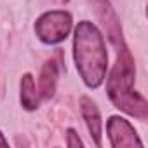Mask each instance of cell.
<instances>
[{
	"instance_id": "cell-2",
	"label": "cell",
	"mask_w": 148,
	"mask_h": 148,
	"mask_svg": "<svg viewBox=\"0 0 148 148\" xmlns=\"http://www.w3.org/2000/svg\"><path fill=\"white\" fill-rule=\"evenodd\" d=\"M117 52H119L117 63H115V66L110 73V79L106 82L108 98L119 110H122L139 120H146L148 103L139 92L134 91V77H136L134 59L125 45L120 47Z\"/></svg>"
},
{
	"instance_id": "cell-1",
	"label": "cell",
	"mask_w": 148,
	"mask_h": 148,
	"mask_svg": "<svg viewBox=\"0 0 148 148\" xmlns=\"http://www.w3.org/2000/svg\"><path fill=\"white\" fill-rule=\"evenodd\" d=\"M73 54H75L77 70L86 86L91 89L99 87L106 75L108 54L105 40L92 23H79L75 30V40H73Z\"/></svg>"
},
{
	"instance_id": "cell-5",
	"label": "cell",
	"mask_w": 148,
	"mask_h": 148,
	"mask_svg": "<svg viewBox=\"0 0 148 148\" xmlns=\"http://www.w3.org/2000/svg\"><path fill=\"white\" fill-rule=\"evenodd\" d=\"M106 131H108V138H110V143L113 148L143 146L134 127L122 117H110V120L106 124Z\"/></svg>"
},
{
	"instance_id": "cell-11",
	"label": "cell",
	"mask_w": 148,
	"mask_h": 148,
	"mask_svg": "<svg viewBox=\"0 0 148 148\" xmlns=\"http://www.w3.org/2000/svg\"><path fill=\"white\" fill-rule=\"evenodd\" d=\"M64 2H68V0H64Z\"/></svg>"
},
{
	"instance_id": "cell-3",
	"label": "cell",
	"mask_w": 148,
	"mask_h": 148,
	"mask_svg": "<svg viewBox=\"0 0 148 148\" xmlns=\"http://www.w3.org/2000/svg\"><path fill=\"white\" fill-rule=\"evenodd\" d=\"M71 30V16L64 11H51L37 19L35 32L44 44L63 42Z\"/></svg>"
},
{
	"instance_id": "cell-9",
	"label": "cell",
	"mask_w": 148,
	"mask_h": 148,
	"mask_svg": "<svg viewBox=\"0 0 148 148\" xmlns=\"http://www.w3.org/2000/svg\"><path fill=\"white\" fill-rule=\"evenodd\" d=\"M66 145H68L70 148L82 146V141H80V138L75 134V131H73V129H68V131H66Z\"/></svg>"
},
{
	"instance_id": "cell-8",
	"label": "cell",
	"mask_w": 148,
	"mask_h": 148,
	"mask_svg": "<svg viewBox=\"0 0 148 148\" xmlns=\"http://www.w3.org/2000/svg\"><path fill=\"white\" fill-rule=\"evenodd\" d=\"M21 105L25 110H35L38 106V94L35 87V80L30 73L21 79Z\"/></svg>"
},
{
	"instance_id": "cell-10",
	"label": "cell",
	"mask_w": 148,
	"mask_h": 148,
	"mask_svg": "<svg viewBox=\"0 0 148 148\" xmlns=\"http://www.w3.org/2000/svg\"><path fill=\"white\" fill-rule=\"evenodd\" d=\"M0 146H9V141L4 138V134L0 132Z\"/></svg>"
},
{
	"instance_id": "cell-7",
	"label": "cell",
	"mask_w": 148,
	"mask_h": 148,
	"mask_svg": "<svg viewBox=\"0 0 148 148\" xmlns=\"http://www.w3.org/2000/svg\"><path fill=\"white\" fill-rule=\"evenodd\" d=\"M58 84V64L54 59H49L40 73V92L44 98H51Z\"/></svg>"
},
{
	"instance_id": "cell-6",
	"label": "cell",
	"mask_w": 148,
	"mask_h": 148,
	"mask_svg": "<svg viewBox=\"0 0 148 148\" xmlns=\"http://www.w3.org/2000/svg\"><path fill=\"white\" fill-rule=\"evenodd\" d=\"M80 112L86 119L91 138H94L96 146H101V115H99L96 103L89 98H82L80 99Z\"/></svg>"
},
{
	"instance_id": "cell-4",
	"label": "cell",
	"mask_w": 148,
	"mask_h": 148,
	"mask_svg": "<svg viewBox=\"0 0 148 148\" xmlns=\"http://www.w3.org/2000/svg\"><path fill=\"white\" fill-rule=\"evenodd\" d=\"M91 4L94 7V12L98 16V19L101 21V25L106 30L108 38L112 40V44L117 47V51L120 47H124V38H122V30H120V23L117 19L115 11L112 9L108 0H91Z\"/></svg>"
}]
</instances>
